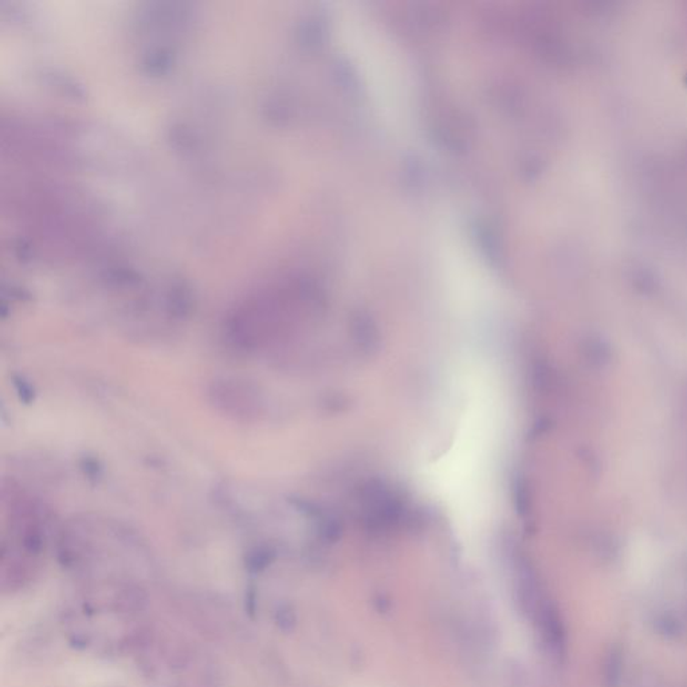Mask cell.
Listing matches in <instances>:
<instances>
[{
    "label": "cell",
    "instance_id": "obj_1",
    "mask_svg": "<svg viewBox=\"0 0 687 687\" xmlns=\"http://www.w3.org/2000/svg\"><path fill=\"white\" fill-rule=\"evenodd\" d=\"M10 516L3 522L2 588L15 593L36 578L42 567L46 531L35 503L11 491Z\"/></svg>",
    "mask_w": 687,
    "mask_h": 687
}]
</instances>
